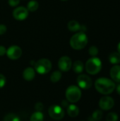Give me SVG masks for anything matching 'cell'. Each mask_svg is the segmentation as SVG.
Returning <instances> with one entry per match:
<instances>
[{"instance_id": "6da1fadb", "label": "cell", "mask_w": 120, "mask_h": 121, "mask_svg": "<svg viewBox=\"0 0 120 121\" xmlns=\"http://www.w3.org/2000/svg\"><path fill=\"white\" fill-rule=\"evenodd\" d=\"M96 90L104 95H108L114 91L116 88L115 83L108 78H99L95 82Z\"/></svg>"}, {"instance_id": "7a4b0ae2", "label": "cell", "mask_w": 120, "mask_h": 121, "mask_svg": "<svg viewBox=\"0 0 120 121\" xmlns=\"http://www.w3.org/2000/svg\"><path fill=\"white\" fill-rule=\"evenodd\" d=\"M88 43V37L83 32L74 34L70 39V45L74 50H81Z\"/></svg>"}, {"instance_id": "3957f363", "label": "cell", "mask_w": 120, "mask_h": 121, "mask_svg": "<svg viewBox=\"0 0 120 121\" xmlns=\"http://www.w3.org/2000/svg\"><path fill=\"white\" fill-rule=\"evenodd\" d=\"M102 68L101 60L95 57L90 58L86 63V72L92 75L97 74Z\"/></svg>"}, {"instance_id": "277c9868", "label": "cell", "mask_w": 120, "mask_h": 121, "mask_svg": "<svg viewBox=\"0 0 120 121\" xmlns=\"http://www.w3.org/2000/svg\"><path fill=\"white\" fill-rule=\"evenodd\" d=\"M81 97V89L74 85L70 86L67 88L66 91V100L71 103L78 102Z\"/></svg>"}, {"instance_id": "5b68a950", "label": "cell", "mask_w": 120, "mask_h": 121, "mask_svg": "<svg viewBox=\"0 0 120 121\" xmlns=\"http://www.w3.org/2000/svg\"><path fill=\"white\" fill-rule=\"evenodd\" d=\"M52 69V62L48 59L39 60L35 64V69L40 74H45Z\"/></svg>"}, {"instance_id": "8992f818", "label": "cell", "mask_w": 120, "mask_h": 121, "mask_svg": "<svg viewBox=\"0 0 120 121\" xmlns=\"http://www.w3.org/2000/svg\"><path fill=\"white\" fill-rule=\"evenodd\" d=\"M48 113L50 116L54 120H61L64 116V109L58 105H52L49 108Z\"/></svg>"}, {"instance_id": "52a82bcc", "label": "cell", "mask_w": 120, "mask_h": 121, "mask_svg": "<svg viewBox=\"0 0 120 121\" xmlns=\"http://www.w3.org/2000/svg\"><path fill=\"white\" fill-rule=\"evenodd\" d=\"M77 83L80 88L83 89H89L93 84L92 79L86 74H81L77 78Z\"/></svg>"}, {"instance_id": "ba28073f", "label": "cell", "mask_w": 120, "mask_h": 121, "mask_svg": "<svg viewBox=\"0 0 120 121\" xmlns=\"http://www.w3.org/2000/svg\"><path fill=\"white\" fill-rule=\"evenodd\" d=\"M6 55L11 60H18L22 55V50L21 48L17 45H11L6 50Z\"/></svg>"}, {"instance_id": "9c48e42d", "label": "cell", "mask_w": 120, "mask_h": 121, "mask_svg": "<svg viewBox=\"0 0 120 121\" xmlns=\"http://www.w3.org/2000/svg\"><path fill=\"white\" fill-rule=\"evenodd\" d=\"M28 16V10L23 6H18L13 11V16L15 19L18 21H23L27 18Z\"/></svg>"}, {"instance_id": "30bf717a", "label": "cell", "mask_w": 120, "mask_h": 121, "mask_svg": "<svg viewBox=\"0 0 120 121\" xmlns=\"http://www.w3.org/2000/svg\"><path fill=\"white\" fill-rule=\"evenodd\" d=\"M115 105V101L112 97L105 96L100 99L99 101V106L102 110L108 111L113 108Z\"/></svg>"}, {"instance_id": "8fae6325", "label": "cell", "mask_w": 120, "mask_h": 121, "mask_svg": "<svg viewBox=\"0 0 120 121\" xmlns=\"http://www.w3.org/2000/svg\"><path fill=\"white\" fill-rule=\"evenodd\" d=\"M72 66L71 60L67 56L62 57L58 62V67L61 71L68 72Z\"/></svg>"}, {"instance_id": "7c38bea8", "label": "cell", "mask_w": 120, "mask_h": 121, "mask_svg": "<svg viewBox=\"0 0 120 121\" xmlns=\"http://www.w3.org/2000/svg\"><path fill=\"white\" fill-rule=\"evenodd\" d=\"M110 77L113 82L120 83V66L115 65L110 69Z\"/></svg>"}, {"instance_id": "4fadbf2b", "label": "cell", "mask_w": 120, "mask_h": 121, "mask_svg": "<svg viewBox=\"0 0 120 121\" xmlns=\"http://www.w3.org/2000/svg\"><path fill=\"white\" fill-rule=\"evenodd\" d=\"M35 77V69L32 67H27L23 72V77L26 81H31Z\"/></svg>"}, {"instance_id": "5bb4252c", "label": "cell", "mask_w": 120, "mask_h": 121, "mask_svg": "<svg viewBox=\"0 0 120 121\" xmlns=\"http://www.w3.org/2000/svg\"><path fill=\"white\" fill-rule=\"evenodd\" d=\"M67 113L70 117L75 118L79 113V108L74 104H70L67 106Z\"/></svg>"}, {"instance_id": "9a60e30c", "label": "cell", "mask_w": 120, "mask_h": 121, "mask_svg": "<svg viewBox=\"0 0 120 121\" xmlns=\"http://www.w3.org/2000/svg\"><path fill=\"white\" fill-rule=\"evenodd\" d=\"M67 27H68L69 30L73 31V32L78 31V30H80L81 29V26L79 24V23L76 21H74V20L69 21L68 23Z\"/></svg>"}, {"instance_id": "2e32d148", "label": "cell", "mask_w": 120, "mask_h": 121, "mask_svg": "<svg viewBox=\"0 0 120 121\" xmlns=\"http://www.w3.org/2000/svg\"><path fill=\"white\" fill-rule=\"evenodd\" d=\"M109 61L113 65L120 63V54L117 52H113L109 55Z\"/></svg>"}, {"instance_id": "e0dca14e", "label": "cell", "mask_w": 120, "mask_h": 121, "mask_svg": "<svg viewBox=\"0 0 120 121\" xmlns=\"http://www.w3.org/2000/svg\"><path fill=\"white\" fill-rule=\"evenodd\" d=\"M103 111L100 110L95 111L93 114L88 118V121H98L103 118Z\"/></svg>"}, {"instance_id": "ac0fdd59", "label": "cell", "mask_w": 120, "mask_h": 121, "mask_svg": "<svg viewBox=\"0 0 120 121\" xmlns=\"http://www.w3.org/2000/svg\"><path fill=\"white\" fill-rule=\"evenodd\" d=\"M83 69H84L83 63L80 60L76 61L73 65V69H74V72H76L77 74L81 73L83 71Z\"/></svg>"}, {"instance_id": "d6986e66", "label": "cell", "mask_w": 120, "mask_h": 121, "mask_svg": "<svg viewBox=\"0 0 120 121\" xmlns=\"http://www.w3.org/2000/svg\"><path fill=\"white\" fill-rule=\"evenodd\" d=\"M38 6H39V4L37 1L31 0L27 4V9L28 10V11L34 12L38 9Z\"/></svg>"}, {"instance_id": "ffe728a7", "label": "cell", "mask_w": 120, "mask_h": 121, "mask_svg": "<svg viewBox=\"0 0 120 121\" xmlns=\"http://www.w3.org/2000/svg\"><path fill=\"white\" fill-rule=\"evenodd\" d=\"M44 115L41 111H36L33 113L30 117V121H43Z\"/></svg>"}, {"instance_id": "44dd1931", "label": "cell", "mask_w": 120, "mask_h": 121, "mask_svg": "<svg viewBox=\"0 0 120 121\" xmlns=\"http://www.w3.org/2000/svg\"><path fill=\"white\" fill-rule=\"evenodd\" d=\"M62 78V73L59 71H54L50 76V80L53 83L59 82Z\"/></svg>"}, {"instance_id": "7402d4cb", "label": "cell", "mask_w": 120, "mask_h": 121, "mask_svg": "<svg viewBox=\"0 0 120 121\" xmlns=\"http://www.w3.org/2000/svg\"><path fill=\"white\" fill-rule=\"evenodd\" d=\"M3 121H20V118L14 113H8L5 116Z\"/></svg>"}, {"instance_id": "603a6c76", "label": "cell", "mask_w": 120, "mask_h": 121, "mask_svg": "<svg viewBox=\"0 0 120 121\" xmlns=\"http://www.w3.org/2000/svg\"><path fill=\"white\" fill-rule=\"evenodd\" d=\"M107 121H118V115L115 113H110L108 114L106 117Z\"/></svg>"}, {"instance_id": "cb8c5ba5", "label": "cell", "mask_w": 120, "mask_h": 121, "mask_svg": "<svg viewBox=\"0 0 120 121\" xmlns=\"http://www.w3.org/2000/svg\"><path fill=\"white\" fill-rule=\"evenodd\" d=\"M88 52H89V54H90L91 56L95 57V56H97V55L98 54V48H97L96 46L93 45V46L90 47L89 51H88Z\"/></svg>"}, {"instance_id": "d4e9b609", "label": "cell", "mask_w": 120, "mask_h": 121, "mask_svg": "<svg viewBox=\"0 0 120 121\" xmlns=\"http://www.w3.org/2000/svg\"><path fill=\"white\" fill-rule=\"evenodd\" d=\"M6 82V80L5 77L3 74H0V89L3 88L5 86Z\"/></svg>"}, {"instance_id": "484cf974", "label": "cell", "mask_w": 120, "mask_h": 121, "mask_svg": "<svg viewBox=\"0 0 120 121\" xmlns=\"http://www.w3.org/2000/svg\"><path fill=\"white\" fill-rule=\"evenodd\" d=\"M19 4H20V0H8V4L12 7L16 6Z\"/></svg>"}, {"instance_id": "4316f807", "label": "cell", "mask_w": 120, "mask_h": 121, "mask_svg": "<svg viewBox=\"0 0 120 121\" xmlns=\"http://www.w3.org/2000/svg\"><path fill=\"white\" fill-rule=\"evenodd\" d=\"M35 109L37 111H42V109H43V104L42 103H40V102L37 103L35 105Z\"/></svg>"}, {"instance_id": "83f0119b", "label": "cell", "mask_w": 120, "mask_h": 121, "mask_svg": "<svg viewBox=\"0 0 120 121\" xmlns=\"http://www.w3.org/2000/svg\"><path fill=\"white\" fill-rule=\"evenodd\" d=\"M6 30H7V28L5 25L0 24V35H4L6 32Z\"/></svg>"}, {"instance_id": "f1b7e54d", "label": "cell", "mask_w": 120, "mask_h": 121, "mask_svg": "<svg viewBox=\"0 0 120 121\" xmlns=\"http://www.w3.org/2000/svg\"><path fill=\"white\" fill-rule=\"evenodd\" d=\"M6 53V49L4 46L0 45V56H3Z\"/></svg>"}, {"instance_id": "f546056e", "label": "cell", "mask_w": 120, "mask_h": 121, "mask_svg": "<svg viewBox=\"0 0 120 121\" xmlns=\"http://www.w3.org/2000/svg\"><path fill=\"white\" fill-rule=\"evenodd\" d=\"M61 104H62V106L63 107H66V108H67V106H69L68 101H66V100H63V101H62Z\"/></svg>"}, {"instance_id": "4dcf8cb0", "label": "cell", "mask_w": 120, "mask_h": 121, "mask_svg": "<svg viewBox=\"0 0 120 121\" xmlns=\"http://www.w3.org/2000/svg\"><path fill=\"white\" fill-rule=\"evenodd\" d=\"M117 93L119 94V95H120V84H119V85L117 86Z\"/></svg>"}, {"instance_id": "1f68e13d", "label": "cell", "mask_w": 120, "mask_h": 121, "mask_svg": "<svg viewBox=\"0 0 120 121\" xmlns=\"http://www.w3.org/2000/svg\"><path fill=\"white\" fill-rule=\"evenodd\" d=\"M117 51H118V52L120 54V42L119 43L118 45H117Z\"/></svg>"}, {"instance_id": "d6a6232c", "label": "cell", "mask_w": 120, "mask_h": 121, "mask_svg": "<svg viewBox=\"0 0 120 121\" xmlns=\"http://www.w3.org/2000/svg\"><path fill=\"white\" fill-rule=\"evenodd\" d=\"M61 1H68V0H61Z\"/></svg>"}]
</instances>
